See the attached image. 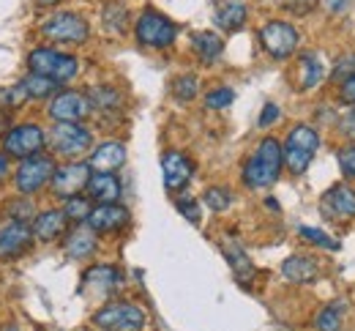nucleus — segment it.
<instances>
[{
    "mask_svg": "<svg viewBox=\"0 0 355 331\" xmlns=\"http://www.w3.org/2000/svg\"><path fill=\"white\" fill-rule=\"evenodd\" d=\"M224 3H227V0H224Z\"/></svg>",
    "mask_w": 355,
    "mask_h": 331,
    "instance_id": "09e8293b",
    "label": "nucleus"
},
{
    "mask_svg": "<svg viewBox=\"0 0 355 331\" xmlns=\"http://www.w3.org/2000/svg\"><path fill=\"white\" fill-rule=\"evenodd\" d=\"M42 36L55 44H83L88 42L90 25L88 19L77 11H55L42 22Z\"/></svg>",
    "mask_w": 355,
    "mask_h": 331,
    "instance_id": "39448f33",
    "label": "nucleus"
},
{
    "mask_svg": "<svg viewBox=\"0 0 355 331\" xmlns=\"http://www.w3.org/2000/svg\"><path fill=\"white\" fill-rule=\"evenodd\" d=\"M88 99L93 115H110V112H118V107H121V94L115 88H110V85L90 88Z\"/></svg>",
    "mask_w": 355,
    "mask_h": 331,
    "instance_id": "bb28decb",
    "label": "nucleus"
},
{
    "mask_svg": "<svg viewBox=\"0 0 355 331\" xmlns=\"http://www.w3.org/2000/svg\"><path fill=\"white\" fill-rule=\"evenodd\" d=\"M279 112H282V110H279L276 104H266V107H263V115H260V121H257V124H260L263 129H268L270 124H276V121H279Z\"/></svg>",
    "mask_w": 355,
    "mask_h": 331,
    "instance_id": "37998d69",
    "label": "nucleus"
},
{
    "mask_svg": "<svg viewBox=\"0 0 355 331\" xmlns=\"http://www.w3.org/2000/svg\"><path fill=\"white\" fill-rule=\"evenodd\" d=\"M191 49L200 58V63H216L224 52V42L214 31H197L191 33Z\"/></svg>",
    "mask_w": 355,
    "mask_h": 331,
    "instance_id": "a878e982",
    "label": "nucleus"
},
{
    "mask_svg": "<svg viewBox=\"0 0 355 331\" xmlns=\"http://www.w3.org/2000/svg\"><path fill=\"white\" fill-rule=\"evenodd\" d=\"M350 74H355V55L353 52H350V55H345V58H339V60H336V66H334V77H336V80L350 77Z\"/></svg>",
    "mask_w": 355,
    "mask_h": 331,
    "instance_id": "ea45409f",
    "label": "nucleus"
},
{
    "mask_svg": "<svg viewBox=\"0 0 355 331\" xmlns=\"http://www.w3.org/2000/svg\"><path fill=\"white\" fill-rule=\"evenodd\" d=\"M6 176H8V159L6 153H0V181H6Z\"/></svg>",
    "mask_w": 355,
    "mask_h": 331,
    "instance_id": "a18cd8bd",
    "label": "nucleus"
},
{
    "mask_svg": "<svg viewBox=\"0 0 355 331\" xmlns=\"http://www.w3.org/2000/svg\"><path fill=\"white\" fill-rule=\"evenodd\" d=\"M298 236L304 241H309L311 246H320V249H328V252H339V241L331 238L320 228H298Z\"/></svg>",
    "mask_w": 355,
    "mask_h": 331,
    "instance_id": "473e14b6",
    "label": "nucleus"
},
{
    "mask_svg": "<svg viewBox=\"0 0 355 331\" xmlns=\"http://www.w3.org/2000/svg\"><path fill=\"white\" fill-rule=\"evenodd\" d=\"M96 246H98V238H96V233L90 230L88 225H77V228L66 236V244H63L66 255L74 257V260H85V257H90V255L96 252Z\"/></svg>",
    "mask_w": 355,
    "mask_h": 331,
    "instance_id": "393cba45",
    "label": "nucleus"
},
{
    "mask_svg": "<svg viewBox=\"0 0 355 331\" xmlns=\"http://www.w3.org/2000/svg\"><path fill=\"white\" fill-rule=\"evenodd\" d=\"M58 3H60V0H39V6H42V8H49V6H58Z\"/></svg>",
    "mask_w": 355,
    "mask_h": 331,
    "instance_id": "49530a36",
    "label": "nucleus"
},
{
    "mask_svg": "<svg viewBox=\"0 0 355 331\" xmlns=\"http://www.w3.org/2000/svg\"><path fill=\"white\" fill-rule=\"evenodd\" d=\"M46 115L55 124H83L88 115H93L88 94H80V91H58V94L49 99Z\"/></svg>",
    "mask_w": 355,
    "mask_h": 331,
    "instance_id": "9b49d317",
    "label": "nucleus"
},
{
    "mask_svg": "<svg viewBox=\"0 0 355 331\" xmlns=\"http://www.w3.org/2000/svg\"><path fill=\"white\" fill-rule=\"evenodd\" d=\"M317 148H320V135H317L314 126H306V124L293 126L290 135H287V140H284V145H282L284 167H287L293 176L306 173L311 159H314V153H317Z\"/></svg>",
    "mask_w": 355,
    "mask_h": 331,
    "instance_id": "20e7f679",
    "label": "nucleus"
},
{
    "mask_svg": "<svg viewBox=\"0 0 355 331\" xmlns=\"http://www.w3.org/2000/svg\"><path fill=\"white\" fill-rule=\"evenodd\" d=\"M325 80V60L317 52H301L298 58V88L301 91H314Z\"/></svg>",
    "mask_w": 355,
    "mask_h": 331,
    "instance_id": "4be33fe9",
    "label": "nucleus"
},
{
    "mask_svg": "<svg viewBox=\"0 0 355 331\" xmlns=\"http://www.w3.org/2000/svg\"><path fill=\"white\" fill-rule=\"evenodd\" d=\"M339 126H342L345 137H350V140L355 142V112H353V110L342 112V118H339Z\"/></svg>",
    "mask_w": 355,
    "mask_h": 331,
    "instance_id": "79ce46f5",
    "label": "nucleus"
},
{
    "mask_svg": "<svg viewBox=\"0 0 355 331\" xmlns=\"http://www.w3.org/2000/svg\"><path fill=\"white\" fill-rule=\"evenodd\" d=\"M6 214H8V222H22V225H31V222L36 219V208H33V203L25 200V197L11 200V203L6 205Z\"/></svg>",
    "mask_w": 355,
    "mask_h": 331,
    "instance_id": "c756f323",
    "label": "nucleus"
},
{
    "mask_svg": "<svg viewBox=\"0 0 355 331\" xmlns=\"http://www.w3.org/2000/svg\"><path fill=\"white\" fill-rule=\"evenodd\" d=\"M222 252H224V257H227V263H230V269H232V274H235L238 282L246 285V287L254 282V277H257V266L252 263V257L246 255V249H243L238 241L224 238Z\"/></svg>",
    "mask_w": 355,
    "mask_h": 331,
    "instance_id": "a211bd4d",
    "label": "nucleus"
},
{
    "mask_svg": "<svg viewBox=\"0 0 355 331\" xmlns=\"http://www.w3.org/2000/svg\"><path fill=\"white\" fill-rule=\"evenodd\" d=\"M121 271L110 263H101V266H90L83 277V293L90 298H110L112 293L121 290Z\"/></svg>",
    "mask_w": 355,
    "mask_h": 331,
    "instance_id": "2eb2a0df",
    "label": "nucleus"
},
{
    "mask_svg": "<svg viewBox=\"0 0 355 331\" xmlns=\"http://www.w3.org/2000/svg\"><path fill=\"white\" fill-rule=\"evenodd\" d=\"M260 44L273 60H287L298 52L301 44V33L293 22L287 19H268L260 28Z\"/></svg>",
    "mask_w": 355,
    "mask_h": 331,
    "instance_id": "0eeeda50",
    "label": "nucleus"
},
{
    "mask_svg": "<svg viewBox=\"0 0 355 331\" xmlns=\"http://www.w3.org/2000/svg\"><path fill=\"white\" fill-rule=\"evenodd\" d=\"M339 167H342L347 181H355V142L353 145H345L339 151Z\"/></svg>",
    "mask_w": 355,
    "mask_h": 331,
    "instance_id": "58836bf2",
    "label": "nucleus"
},
{
    "mask_svg": "<svg viewBox=\"0 0 355 331\" xmlns=\"http://www.w3.org/2000/svg\"><path fill=\"white\" fill-rule=\"evenodd\" d=\"M246 19H249V8H246V3H241V0H227L222 3L219 8H216V14H214V25L224 31V33H235V31H241L243 25H246Z\"/></svg>",
    "mask_w": 355,
    "mask_h": 331,
    "instance_id": "b1692460",
    "label": "nucleus"
},
{
    "mask_svg": "<svg viewBox=\"0 0 355 331\" xmlns=\"http://www.w3.org/2000/svg\"><path fill=\"white\" fill-rule=\"evenodd\" d=\"M129 222H132V214L121 203H96L90 208L88 219H85V225H88L96 236L121 233L123 228H129Z\"/></svg>",
    "mask_w": 355,
    "mask_h": 331,
    "instance_id": "ddd939ff",
    "label": "nucleus"
},
{
    "mask_svg": "<svg viewBox=\"0 0 355 331\" xmlns=\"http://www.w3.org/2000/svg\"><path fill=\"white\" fill-rule=\"evenodd\" d=\"M90 176H93V167H90L88 162H77V159H71V162L55 167L52 181H49V189L55 192L58 197L69 200V197H74V194H80V192L88 189Z\"/></svg>",
    "mask_w": 355,
    "mask_h": 331,
    "instance_id": "f8f14e48",
    "label": "nucleus"
},
{
    "mask_svg": "<svg viewBox=\"0 0 355 331\" xmlns=\"http://www.w3.org/2000/svg\"><path fill=\"white\" fill-rule=\"evenodd\" d=\"M33 244L31 225L22 222H8L0 228V260H17L22 257Z\"/></svg>",
    "mask_w": 355,
    "mask_h": 331,
    "instance_id": "f3484780",
    "label": "nucleus"
},
{
    "mask_svg": "<svg viewBox=\"0 0 355 331\" xmlns=\"http://www.w3.org/2000/svg\"><path fill=\"white\" fill-rule=\"evenodd\" d=\"M175 208L191 222V225H200V203L194 197H178Z\"/></svg>",
    "mask_w": 355,
    "mask_h": 331,
    "instance_id": "e433bc0d",
    "label": "nucleus"
},
{
    "mask_svg": "<svg viewBox=\"0 0 355 331\" xmlns=\"http://www.w3.org/2000/svg\"><path fill=\"white\" fill-rule=\"evenodd\" d=\"M28 66L33 74H42L49 77L52 83L63 85V83H71L77 74H80V60L69 52H60L55 47H36L28 55Z\"/></svg>",
    "mask_w": 355,
    "mask_h": 331,
    "instance_id": "7ed1b4c3",
    "label": "nucleus"
},
{
    "mask_svg": "<svg viewBox=\"0 0 355 331\" xmlns=\"http://www.w3.org/2000/svg\"><path fill=\"white\" fill-rule=\"evenodd\" d=\"M197 94H200V80L194 74H183L173 83V96L178 101H191L197 99Z\"/></svg>",
    "mask_w": 355,
    "mask_h": 331,
    "instance_id": "f704fd0d",
    "label": "nucleus"
},
{
    "mask_svg": "<svg viewBox=\"0 0 355 331\" xmlns=\"http://www.w3.org/2000/svg\"><path fill=\"white\" fill-rule=\"evenodd\" d=\"M66 228H69V219H66V214L58 211V208H49V211L36 214V219L31 222L33 238H39V241H44V244L58 241V238L66 233Z\"/></svg>",
    "mask_w": 355,
    "mask_h": 331,
    "instance_id": "aec40b11",
    "label": "nucleus"
},
{
    "mask_svg": "<svg viewBox=\"0 0 355 331\" xmlns=\"http://www.w3.org/2000/svg\"><path fill=\"white\" fill-rule=\"evenodd\" d=\"M134 36L137 44L148 49H167L175 44L178 39V25L162 11L156 8H145L137 22H134Z\"/></svg>",
    "mask_w": 355,
    "mask_h": 331,
    "instance_id": "f03ea898",
    "label": "nucleus"
},
{
    "mask_svg": "<svg viewBox=\"0 0 355 331\" xmlns=\"http://www.w3.org/2000/svg\"><path fill=\"white\" fill-rule=\"evenodd\" d=\"M55 167H58L55 159L44 156V153L19 159V167L14 173V187H17V192H22V194H36V192H42L44 187H49Z\"/></svg>",
    "mask_w": 355,
    "mask_h": 331,
    "instance_id": "1a4fd4ad",
    "label": "nucleus"
},
{
    "mask_svg": "<svg viewBox=\"0 0 355 331\" xmlns=\"http://www.w3.org/2000/svg\"><path fill=\"white\" fill-rule=\"evenodd\" d=\"M44 148L46 132L39 124H17V126L6 129V135H3V151H6V156H14V159L36 156Z\"/></svg>",
    "mask_w": 355,
    "mask_h": 331,
    "instance_id": "9d476101",
    "label": "nucleus"
},
{
    "mask_svg": "<svg viewBox=\"0 0 355 331\" xmlns=\"http://www.w3.org/2000/svg\"><path fill=\"white\" fill-rule=\"evenodd\" d=\"M202 200H205V205H208L211 211L222 214V211H227V208L232 205V192L224 189V187H208L205 194H202Z\"/></svg>",
    "mask_w": 355,
    "mask_h": 331,
    "instance_id": "72a5a7b5",
    "label": "nucleus"
},
{
    "mask_svg": "<svg viewBox=\"0 0 355 331\" xmlns=\"http://www.w3.org/2000/svg\"><path fill=\"white\" fill-rule=\"evenodd\" d=\"M282 274L293 285H309L320 277V266H317V260H311L306 255H293L282 263Z\"/></svg>",
    "mask_w": 355,
    "mask_h": 331,
    "instance_id": "5701e85b",
    "label": "nucleus"
},
{
    "mask_svg": "<svg viewBox=\"0 0 355 331\" xmlns=\"http://www.w3.org/2000/svg\"><path fill=\"white\" fill-rule=\"evenodd\" d=\"M162 176H164V187L170 192L186 189L194 176V162L180 151H164L162 153Z\"/></svg>",
    "mask_w": 355,
    "mask_h": 331,
    "instance_id": "dca6fc26",
    "label": "nucleus"
},
{
    "mask_svg": "<svg viewBox=\"0 0 355 331\" xmlns=\"http://www.w3.org/2000/svg\"><path fill=\"white\" fill-rule=\"evenodd\" d=\"M232 88H214L211 94L205 96V107H211V110H224V107H230L232 104Z\"/></svg>",
    "mask_w": 355,
    "mask_h": 331,
    "instance_id": "c9c22d12",
    "label": "nucleus"
},
{
    "mask_svg": "<svg viewBox=\"0 0 355 331\" xmlns=\"http://www.w3.org/2000/svg\"><path fill=\"white\" fill-rule=\"evenodd\" d=\"M317 3L320 0H282V8L287 14H293V17H306L317 8Z\"/></svg>",
    "mask_w": 355,
    "mask_h": 331,
    "instance_id": "4c0bfd02",
    "label": "nucleus"
},
{
    "mask_svg": "<svg viewBox=\"0 0 355 331\" xmlns=\"http://www.w3.org/2000/svg\"><path fill=\"white\" fill-rule=\"evenodd\" d=\"M320 208L325 217H331L336 222H350L355 219V189L350 184L328 187L320 197Z\"/></svg>",
    "mask_w": 355,
    "mask_h": 331,
    "instance_id": "4468645a",
    "label": "nucleus"
},
{
    "mask_svg": "<svg viewBox=\"0 0 355 331\" xmlns=\"http://www.w3.org/2000/svg\"><path fill=\"white\" fill-rule=\"evenodd\" d=\"M101 22L112 36H123L129 28V8L123 3H107L101 11Z\"/></svg>",
    "mask_w": 355,
    "mask_h": 331,
    "instance_id": "cd10ccee",
    "label": "nucleus"
},
{
    "mask_svg": "<svg viewBox=\"0 0 355 331\" xmlns=\"http://www.w3.org/2000/svg\"><path fill=\"white\" fill-rule=\"evenodd\" d=\"M90 197H83V194H74V197H69L66 200V205H63V214H66V219L69 222H77V225H83L85 219H88L90 214Z\"/></svg>",
    "mask_w": 355,
    "mask_h": 331,
    "instance_id": "7c9ffc66",
    "label": "nucleus"
},
{
    "mask_svg": "<svg viewBox=\"0 0 355 331\" xmlns=\"http://www.w3.org/2000/svg\"><path fill=\"white\" fill-rule=\"evenodd\" d=\"M19 83H22L28 99H52L58 94V83H52L49 77H42V74H33V71Z\"/></svg>",
    "mask_w": 355,
    "mask_h": 331,
    "instance_id": "c85d7f7f",
    "label": "nucleus"
},
{
    "mask_svg": "<svg viewBox=\"0 0 355 331\" xmlns=\"http://www.w3.org/2000/svg\"><path fill=\"white\" fill-rule=\"evenodd\" d=\"M3 331H17V326H8V329H3Z\"/></svg>",
    "mask_w": 355,
    "mask_h": 331,
    "instance_id": "de8ad7c7",
    "label": "nucleus"
},
{
    "mask_svg": "<svg viewBox=\"0 0 355 331\" xmlns=\"http://www.w3.org/2000/svg\"><path fill=\"white\" fill-rule=\"evenodd\" d=\"M284 167V153H282V142L276 137H263L260 145L254 148V153L246 159L243 164V184L249 189H268L270 184L279 181Z\"/></svg>",
    "mask_w": 355,
    "mask_h": 331,
    "instance_id": "f257e3e1",
    "label": "nucleus"
},
{
    "mask_svg": "<svg viewBox=\"0 0 355 331\" xmlns=\"http://www.w3.org/2000/svg\"><path fill=\"white\" fill-rule=\"evenodd\" d=\"M353 3L355 0H322V6H325L331 14H347Z\"/></svg>",
    "mask_w": 355,
    "mask_h": 331,
    "instance_id": "c03bdc74",
    "label": "nucleus"
},
{
    "mask_svg": "<svg viewBox=\"0 0 355 331\" xmlns=\"http://www.w3.org/2000/svg\"><path fill=\"white\" fill-rule=\"evenodd\" d=\"M85 192H88V197L93 203H118L121 194H123V187H121V178L115 173H98V170H93Z\"/></svg>",
    "mask_w": 355,
    "mask_h": 331,
    "instance_id": "412c9836",
    "label": "nucleus"
},
{
    "mask_svg": "<svg viewBox=\"0 0 355 331\" xmlns=\"http://www.w3.org/2000/svg\"><path fill=\"white\" fill-rule=\"evenodd\" d=\"M93 323L101 331H142L145 312L132 301H112V304H104L93 315Z\"/></svg>",
    "mask_w": 355,
    "mask_h": 331,
    "instance_id": "6e6552de",
    "label": "nucleus"
},
{
    "mask_svg": "<svg viewBox=\"0 0 355 331\" xmlns=\"http://www.w3.org/2000/svg\"><path fill=\"white\" fill-rule=\"evenodd\" d=\"M314 329L317 331H342V309L336 304H328L317 312L314 318Z\"/></svg>",
    "mask_w": 355,
    "mask_h": 331,
    "instance_id": "2f4dec72",
    "label": "nucleus"
},
{
    "mask_svg": "<svg viewBox=\"0 0 355 331\" xmlns=\"http://www.w3.org/2000/svg\"><path fill=\"white\" fill-rule=\"evenodd\" d=\"M339 99H342L345 104H355V74L342 80V85H339Z\"/></svg>",
    "mask_w": 355,
    "mask_h": 331,
    "instance_id": "a19ab883",
    "label": "nucleus"
},
{
    "mask_svg": "<svg viewBox=\"0 0 355 331\" xmlns=\"http://www.w3.org/2000/svg\"><path fill=\"white\" fill-rule=\"evenodd\" d=\"M88 164L93 170H98V173H115V170H121L126 164V145L115 140L96 145L93 153H90Z\"/></svg>",
    "mask_w": 355,
    "mask_h": 331,
    "instance_id": "6ab92c4d",
    "label": "nucleus"
},
{
    "mask_svg": "<svg viewBox=\"0 0 355 331\" xmlns=\"http://www.w3.org/2000/svg\"><path fill=\"white\" fill-rule=\"evenodd\" d=\"M46 145L52 148L55 156L63 159H77L83 153H88L93 145V132L83 124H55L52 132L46 135Z\"/></svg>",
    "mask_w": 355,
    "mask_h": 331,
    "instance_id": "423d86ee",
    "label": "nucleus"
}]
</instances>
